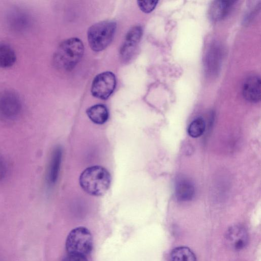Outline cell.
<instances>
[{
	"instance_id": "obj_1",
	"label": "cell",
	"mask_w": 261,
	"mask_h": 261,
	"mask_svg": "<svg viewBox=\"0 0 261 261\" xmlns=\"http://www.w3.org/2000/svg\"><path fill=\"white\" fill-rule=\"evenodd\" d=\"M84 46L77 38H71L61 42L53 56L55 67L60 70H72L82 59Z\"/></svg>"
},
{
	"instance_id": "obj_2",
	"label": "cell",
	"mask_w": 261,
	"mask_h": 261,
	"mask_svg": "<svg viewBox=\"0 0 261 261\" xmlns=\"http://www.w3.org/2000/svg\"><path fill=\"white\" fill-rule=\"evenodd\" d=\"M80 184L88 194L96 196L104 195L109 189L111 177L103 167L94 166L86 168L81 173Z\"/></svg>"
},
{
	"instance_id": "obj_3",
	"label": "cell",
	"mask_w": 261,
	"mask_h": 261,
	"mask_svg": "<svg viewBox=\"0 0 261 261\" xmlns=\"http://www.w3.org/2000/svg\"><path fill=\"white\" fill-rule=\"evenodd\" d=\"M116 29L112 20L97 22L91 26L87 32V39L90 48L95 51L105 49L111 42Z\"/></svg>"
},
{
	"instance_id": "obj_4",
	"label": "cell",
	"mask_w": 261,
	"mask_h": 261,
	"mask_svg": "<svg viewBox=\"0 0 261 261\" xmlns=\"http://www.w3.org/2000/svg\"><path fill=\"white\" fill-rule=\"evenodd\" d=\"M92 248V236L86 227H76L68 235L66 242V249L68 254L86 256L90 252Z\"/></svg>"
},
{
	"instance_id": "obj_5",
	"label": "cell",
	"mask_w": 261,
	"mask_h": 261,
	"mask_svg": "<svg viewBox=\"0 0 261 261\" xmlns=\"http://www.w3.org/2000/svg\"><path fill=\"white\" fill-rule=\"evenodd\" d=\"M22 109L19 96L14 92L5 90L0 92V119L12 121L20 115Z\"/></svg>"
},
{
	"instance_id": "obj_6",
	"label": "cell",
	"mask_w": 261,
	"mask_h": 261,
	"mask_svg": "<svg viewBox=\"0 0 261 261\" xmlns=\"http://www.w3.org/2000/svg\"><path fill=\"white\" fill-rule=\"evenodd\" d=\"M116 84L115 74L111 71H105L94 77L91 85V92L93 96L105 100L113 93Z\"/></svg>"
},
{
	"instance_id": "obj_7",
	"label": "cell",
	"mask_w": 261,
	"mask_h": 261,
	"mask_svg": "<svg viewBox=\"0 0 261 261\" xmlns=\"http://www.w3.org/2000/svg\"><path fill=\"white\" fill-rule=\"evenodd\" d=\"M248 234L245 228L241 225L230 227L225 234V240L230 249L241 250L247 246L248 242Z\"/></svg>"
},
{
	"instance_id": "obj_8",
	"label": "cell",
	"mask_w": 261,
	"mask_h": 261,
	"mask_svg": "<svg viewBox=\"0 0 261 261\" xmlns=\"http://www.w3.org/2000/svg\"><path fill=\"white\" fill-rule=\"evenodd\" d=\"M142 34L143 30L140 25L135 26L128 31L120 49V55L122 60L127 61L131 58Z\"/></svg>"
},
{
	"instance_id": "obj_9",
	"label": "cell",
	"mask_w": 261,
	"mask_h": 261,
	"mask_svg": "<svg viewBox=\"0 0 261 261\" xmlns=\"http://www.w3.org/2000/svg\"><path fill=\"white\" fill-rule=\"evenodd\" d=\"M244 98L251 102H258L260 99L261 80L257 75H250L244 81L242 88Z\"/></svg>"
},
{
	"instance_id": "obj_10",
	"label": "cell",
	"mask_w": 261,
	"mask_h": 261,
	"mask_svg": "<svg viewBox=\"0 0 261 261\" xmlns=\"http://www.w3.org/2000/svg\"><path fill=\"white\" fill-rule=\"evenodd\" d=\"M234 1H215L211 5L208 15L213 21L223 19L228 14Z\"/></svg>"
},
{
	"instance_id": "obj_11",
	"label": "cell",
	"mask_w": 261,
	"mask_h": 261,
	"mask_svg": "<svg viewBox=\"0 0 261 261\" xmlns=\"http://www.w3.org/2000/svg\"><path fill=\"white\" fill-rule=\"evenodd\" d=\"M221 50L217 45L212 46L205 57V66L206 70L210 74L216 73L218 70L221 61Z\"/></svg>"
},
{
	"instance_id": "obj_12",
	"label": "cell",
	"mask_w": 261,
	"mask_h": 261,
	"mask_svg": "<svg viewBox=\"0 0 261 261\" xmlns=\"http://www.w3.org/2000/svg\"><path fill=\"white\" fill-rule=\"evenodd\" d=\"M86 113L89 119L94 123L102 124L109 118V111L107 107L102 104H97L89 108Z\"/></svg>"
},
{
	"instance_id": "obj_13",
	"label": "cell",
	"mask_w": 261,
	"mask_h": 261,
	"mask_svg": "<svg viewBox=\"0 0 261 261\" xmlns=\"http://www.w3.org/2000/svg\"><path fill=\"white\" fill-rule=\"evenodd\" d=\"M195 195V188L192 184L185 179L179 180L175 187L176 198L181 201L191 200Z\"/></svg>"
},
{
	"instance_id": "obj_14",
	"label": "cell",
	"mask_w": 261,
	"mask_h": 261,
	"mask_svg": "<svg viewBox=\"0 0 261 261\" xmlns=\"http://www.w3.org/2000/svg\"><path fill=\"white\" fill-rule=\"evenodd\" d=\"M16 60L14 49L8 44L0 41V68H8L13 66Z\"/></svg>"
},
{
	"instance_id": "obj_15",
	"label": "cell",
	"mask_w": 261,
	"mask_h": 261,
	"mask_svg": "<svg viewBox=\"0 0 261 261\" xmlns=\"http://www.w3.org/2000/svg\"><path fill=\"white\" fill-rule=\"evenodd\" d=\"M169 261H196V257L189 248L180 246L171 251Z\"/></svg>"
},
{
	"instance_id": "obj_16",
	"label": "cell",
	"mask_w": 261,
	"mask_h": 261,
	"mask_svg": "<svg viewBox=\"0 0 261 261\" xmlns=\"http://www.w3.org/2000/svg\"><path fill=\"white\" fill-rule=\"evenodd\" d=\"M61 152L59 148L55 150L50 163L47 179L49 183L54 184L57 178L61 162Z\"/></svg>"
},
{
	"instance_id": "obj_17",
	"label": "cell",
	"mask_w": 261,
	"mask_h": 261,
	"mask_svg": "<svg viewBox=\"0 0 261 261\" xmlns=\"http://www.w3.org/2000/svg\"><path fill=\"white\" fill-rule=\"evenodd\" d=\"M205 128L204 120L201 117H198L190 124L188 128V133L192 138H198L203 134Z\"/></svg>"
},
{
	"instance_id": "obj_18",
	"label": "cell",
	"mask_w": 261,
	"mask_h": 261,
	"mask_svg": "<svg viewBox=\"0 0 261 261\" xmlns=\"http://www.w3.org/2000/svg\"><path fill=\"white\" fill-rule=\"evenodd\" d=\"M139 7L144 13H150L155 8L158 1H138Z\"/></svg>"
},
{
	"instance_id": "obj_19",
	"label": "cell",
	"mask_w": 261,
	"mask_h": 261,
	"mask_svg": "<svg viewBox=\"0 0 261 261\" xmlns=\"http://www.w3.org/2000/svg\"><path fill=\"white\" fill-rule=\"evenodd\" d=\"M62 261H88L85 256L68 254Z\"/></svg>"
},
{
	"instance_id": "obj_20",
	"label": "cell",
	"mask_w": 261,
	"mask_h": 261,
	"mask_svg": "<svg viewBox=\"0 0 261 261\" xmlns=\"http://www.w3.org/2000/svg\"><path fill=\"white\" fill-rule=\"evenodd\" d=\"M7 172V166L4 160L0 157V181L5 177Z\"/></svg>"
}]
</instances>
